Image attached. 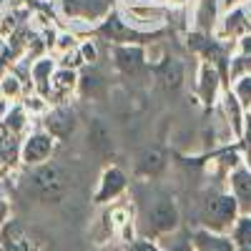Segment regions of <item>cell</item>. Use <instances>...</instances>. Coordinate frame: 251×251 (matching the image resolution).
<instances>
[{
    "instance_id": "cell-11",
    "label": "cell",
    "mask_w": 251,
    "mask_h": 251,
    "mask_svg": "<svg viewBox=\"0 0 251 251\" xmlns=\"http://www.w3.org/2000/svg\"><path fill=\"white\" fill-rule=\"evenodd\" d=\"M166 169V156L158 149H143L136 158V171L146 178H156Z\"/></svg>"
},
{
    "instance_id": "cell-6",
    "label": "cell",
    "mask_w": 251,
    "mask_h": 251,
    "mask_svg": "<svg viewBox=\"0 0 251 251\" xmlns=\"http://www.w3.org/2000/svg\"><path fill=\"white\" fill-rule=\"evenodd\" d=\"M43 126L55 141H63V138L73 136V131H75V111L68 106H58L46 116Z\"/></svg>"
},
{
    "instance_id": "cell-8",
    "label": "cell",
    "mask_w": 251,
    "mask_h": 251,
    "mask_svg": "<svg viewBox=\"0 0 251 251\" xmlns=\"http://www.w3.org/2000/svg\"><path fill=\"white\" fill-rule=\"evenodd\" d=\"M191 244H194V251H236V244L231 236L208 231V228H196L191 234Z\"/></svg>"
},
{
    "instance_id": "cell-5",
    "label": "cell",
    "mask_w": 251,
    "mask_h": 251,
    "mask_svg": "<svg viewBox=\"0 0 251 251\" xmlns=\"http://www.w3.org/2000/svg\"><path fill=\"white\" fill-rule=\"evenodd\" d=\"M0 251H38V241L18 219H8L0 226Z\"/></svg>"
},
{
    "instance_id": "cell-12",
    "label": "cell",
    "mask_w": 251,
    "mask_h": 251,
    "mask_svg": "<svg viewBox=\"0 0 251 251\" xmlns=\"http://www.w3.org/2000/svg\"><path fill=\"white\" fill-rule=\"evenodd\" d=\"M156 78H158V83L166 91H176V88H181V83H183V66L178 60L169 58V60H163L161 66L156 68Z\"/></svg>"
},
{
    "instance_id": "cell-7",
    "label": "cell",
    "mask_w": 251,
    "mask_h": 251,
    "mask_svg": "<svg viewBox=\"0 0 251 251\" xmlns=\"http://www.w3.org/2000/svg\"><path fill=\"white\" fill-rule=\"evenodd\" d=\"M123 191H126V174H123L121 169H116V166H111V169L103 171L93 201H96V203H111V201L118 199Z\"/></svg>"
},
{
    "instance_id": "cell-25",
    "label": "cell",
    "mask_w": 251,
    "mask_h": 251,
    "mask_svg": "<svg viewBox=\"0 0 251 251\" xmlns=\"http://www.w3.org/2000/svg\"><path fill=\"white\" fill-rule=\"evenodd\" d=\"M131 251H163L161 246H156L153 241H136L131 246Z\"/></svg>"
},
{
    "instance_id": "cell-16",
    "label": "cell",
    "mask_w": 251,
    "mask_h": 251,
    "mask_svg": "<svg viewBox=\"0 0 251 251\" xmlns=\"http://www.w3.org/2000/svg\"><path fill=\"white\" fill-rule=\"evenodd\" d=\"M100 33L106 35L108 40H116V43H121V40H131V38L136 35V33H133L128 25H126V23H123V20H121L116 13L106 18V23L100 25Z\"/></svg>"
},
{
    "instance_id": "cell-26",
    "label": "cell",
    "mask_w": 251,
    "mask_h": 251,
    "mask_svg": "<svg viewBox=\"0 0 251 251\" xmlns=\"http://www.w3.org/2000/svg\"><path fill=\"white\" fill-rule=\"evenodd\" d=\"M80 55H83V60H86V63H93L96 60V48L91 43H83L80 46Z\"/></svg>"
},
{
    "instance_id": "cell-21",
    "label": "cell",
    "mask_w": 251,
    "mask_h": 251,
    "mask_svg": "<svg viewBox=\"0 0 251 251\" xmlns=\"http://www.w3.org/2000/svg\"><path fill=\"white\" fill-rule=\"evenodd\" d=\"M226 33H231V35H239V33H246L249 30V20L244 15V10H234L231 15L226 18V23H224Z\"/></svg>"
},
{
    "instance_id": "cell-1",
    "label": "cell",
    "mask_w": 251,
    "mask_h": 251,
    "mask_svg": "<svg viewBox=\"0 0 251 251\" xmlns=\"http://www.w3.org/2000/svg\"><path fill=\"white\" fill-rule=\"evenodd\" d=\"M68 176L60 169L58 163H40V166H30L28 174V194L33 199H38L40 203H60L68 194Z\"/></svg>"
},
{
    "instance_id": "cell-14",
    "label": "cell",
    "mask_w": 251,
    "mask_h": 251,
    "mask_svg": "<svg viewBox=\"0 0 251 251\" xmlns=\"http://www.w3.org/2000/svg\"><path fill=\"white\" fill-rule=\"evenodd\" d=\"M88 146L96 151V153H108L113 149V136H111V128L100 118H96L88 128Z\"/></svg>"
},
{
    "instance_id": "cell-4",
    "label": "cell",
    "mask_w": 251,
    "mask_h": 251,
    "mask_svg": "<svg viewBox=\"0 0 251 251\" xmlns=\"http://www.w3.org/2000/svg\"><path fill=\"white\" fill-rule=\"evenodd\" d=\"M53 149H55V138L48 131H35L20 146V161L25 166H40L53 156Z\"/></svg>"
},
{
    "instance_id": "cell-19",
    "label": "cell",
    "mask_w": 251,
    "mask_h": 251,
    "mask_svg": "<svg viewBox=\"0 0 251 251\" xmlns=\"http://www.w3.org/2000/svg\"><path fill=\"white\" fill-rule=\"evenodd\" d=\"M3 121H5V126H8V131H10V133H20V131L25 128V121H28V111H25V106H13Z\"/></svg>"
},
{
    "instance_id": "cell-3",
    "label": "cell",
    "mask_w": 251,
    "mask_h": 251,
    "mask_svg": "<svg viewBox=\"0 0 251 251\" xmlns=\"http://www.w3.org/2000/svg\"><path fill=\"white\" fill-rule=\"evenodd\" d=\"M239 216H241V208L234 194H208L201 203V221L208 231H216V234L231 231Z\"/></svg>"
},
{
    "instance_id": "cell-13",
    "label": "cell",
    "mask_w": 251,
    "mask_h": 251,
    "mask_svg": "<svg viewBox=\"0 0 251 251\" xmlns=\"http://www.w3.org/2000/svg\"><path fill=\"white\" fill-rule=\"evenodd\" d=\"M78 86V75L71 68H60L50 75V86H48V98H66L73 88Z\"/></svg>"
},
{
    "instance_id": "cell-23",
    "label": "cell",
    "mask_w": 251,
    "mask_h": 251,
    "mask_svg": "<svg viewBox=\"0 0 251 251\" xmlns=\"http://www.w3.org/2000/svg\"><path fill=\"white\" fill-rule=\"evenodd\" d=\"M236 96L241 98V103H251V75L249 78H244V80H239V86H236Z\"/></svg>"
},
{
    "instance_id": "cell-29",
    "label": "cell",
    "mask_w": 251,
    "mask_h": 251,
    "mask_svg": "<svg viewBox=\"0 0 251 251\" xmlns=\"http://www.w3.org/2000/svg\"><path fill=\"white\" fill-rule=\"evenodd\" d=\"M249 13H251V3H249Z\"/></svg>"
},
{
    "instance_id": "cell-18",
    "label": "cell",
    "mask_w": 251,
    "mask_h": 251,
    "mask_svg": "<svg viewBox=\"0 0 251 251\" xmlns=\"http://www.w3.org/2000/svg\"><path fill=\"white\" fill-rule=\"evenodd\" d=\"M30 75H33V83H35V88L48 96V86H50V75H53V60L50 58H40L35 66L30 68Z\"/></svg>"
},
{
    "instance_id": "cell-17",
    "label": "cell",
    "mask_w": 251,
    "mask_h": 251,
    "mask_svg": "<svg viewBox=\"0 0 251 251\" xmlns=\"http://www.w3.org/2000/svg\"><path fill=\"white\" fill-rule=\"evenodd\" d=\"M231 239L236 244V249L241 251H251V214H241L231 228Z\"/></svg>"
},
{
    "instance_id": "cell-30",
    "label": "cell",
    "mask_w": 251,
    "mask_h": 251,
    "mask_svg": "<svg viewBox=\"0 0 251 251\" xmlns=\"http://www.w3.org/2000/svg\"><path fill=\"white\" fill-rule=\"evenodd\" d=\"M176 3H183V0H176Z\"/></svg>"
},
{
    "instance_id": "cell-2",
    "label": "cell",
    "mask_w": 251,
    "mask_h": 251,
    "mask_svg": "<svg viewBox=\"0 0 251 251\" xmlns=\"http://www.w3.org/2000/svg\"><path fill=\"white\" fill-rule=\"evenodd\" d=\"M143 224L153 236H169L181 226V211L174 196L169 194H153L149 203L143 206Z\"/></svg>"
},
{
    "instance_id": "cell-24",
    "label": "cell",
    "mask_w": 251,
    "mask_h": 251,
    "mask_svg": "<svg viewBox=\"0 0 251 251\" xmlns=\"http://www.w3.org/2000/svg\"><path fill=\"white\" fill-rule=\"evenodd\" d=\"M244 146H246V153L251 158V113L246 116V126H244Z\"/></svg>"
},
{
    "instance_id": "cell-20",
    "label": "cell",
    "mask_w": 251,
    "mask_h": 251,
    "mask_svg": "<svg viewBox=\"0 0 251 251\" xmlns=\"http://www.w3.org/2000/svg\"><path fill=\"white\" fill-rule=\"evenodd\" d=\"M20 93H23V86H20V80H18V75H13V73H5L3 78H0V96L3 98H20Z\"/></svg>"
},
{
    "instance_id": "cell-15",
    "label": "cell",
    "mask_w": 251,
    "mask_h": 251,
    "mask_svg": "<svg viewBox=\"0 0 251 251\" xmlns=\"http://www.w3.org/2000/svg\"><path fill=\"white\" fill-rule=\"evenodd\" d=\"M60 10L71 18H96L106 13V3L91 5V0H60Z\"/></svg>"
},
{
    "instance_id": "cell-9",
    "label": "cell",
    "mask_w": 251,
    "mask_h": 251,
    "mask_svg": "<svg viewBox=\"0 0 251 251\" xmlns=\"http://www.w3.org/2000/svg\"><path fill=\"white\" fill-rule=\"evenodd\" d=\"M231 194L239 201L241 214H251V171L246 166H239L231 174Z\"/></svg>"
},
{
    "instance_id": "cell-27",
    "label": "cell",
    "mask_w": 251,
    "mask_h": 251,
    "mask_svg": "<svg viewBox=\"0 0 251 251\" xmlns=\"http://www.w3.org/2000/svg\"><path fill=\"white\" fill-rule=\"evenodd\" d=\"M8 221V203H5V199L0 196V226H3Z\"/></svg>"
},
{
    "instance_id": "cell-22",
    "label": "cell",
    "mask_w": 251,
    "mask_h": 251,
    "mask_svg": "<svg viewBox=\"0 0 251 251\" xmlns=\"http://www.w3.org/2000/svg\"><path fill=\"white\" fill-rule=\"evenodd\" d=\"M201 86H203V91H206V98H211L214 96V88H216V73L208 68V66H203V71H201Z\"/></svg>"
},
{
    "instance_id": "cell-10",
    "label": "cell",
    "mask_w": 251,
    "mask_h": 251,
    "mask_svg": "<svg viewBox=\"0 0 251 251\" xmlns=\"http://www.w3.org/2000/svg\"><path fill=\"white\" fill-rule=\"evenodd\" d=\"M113 58H116V68L121 73H138L143 68V48L138 46H116L113 48Z\"/></svg>"
},
{
    "instance_id": "cell-28",
    "label": "cell",
    "mask_w": 251,
    "mask_h": 251,
    "mask_svg": "<svg viewBox=\"0 0 251 251\" xmlns=\"http://www.w3.org/2000/svg\"><path fill=\"white\" fill-rule=\"evenodd\" d=\"M128 3H131V0H128ZM133 3H141V0H133Z\"/></svg>"
}]
</instances>
